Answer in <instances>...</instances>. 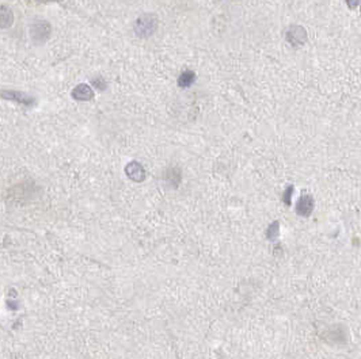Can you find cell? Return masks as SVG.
<instances>
[{"label":"cell","instance_id":"1","mask_svg":"<svg viewBox=\"0 0 361 359\" xmlns=\"http://www.w3.org/2000/svg\"><path fill=\"white\" fill-rule=\"evenodd\" d=\"M158 29V18L154 14H144L138 17L134 23V33L140 38H148L151 37Z\"/></svg>","mask_w":361,"mask_h":359},{"label":"cell","instance_id":"2","mask_svg":"<svg viewBox=\"0 0 361 359\" xmlns=\"http://www.w3.org/2000/svg\"><path fill=\"white\" fill-rule=\"evenodd\" d=\"M30 38L34 44H45L50 38L52 26L46 19H36L29 29Z\"/></svg>","mask_w":361,"mask_h":359},{"label":"cell","instance_id":"3","mask_svg":"<svg viewBox=\"0 0 361 359\" xmlns=\"http://www.w3.org/2000/svg\"><path fill=\"white\" fill-rule=\"evenodd\" d=\"M0 98L10 101V102H15L18 105H22L25 107H33L36 105V99L30 95H27L21 91H13V89H0Z\"/></svg>","mask_w":361,"mask_h":359},{"label":"cell","instance_id":"4","mask_svg":"<svg viewBox=\"0 0 361 359\" xmlns=\"http://www.w3.org/2000/svg\"><path fill=\"white\" fill-rule=\"evenodd\" d=\"M286 41L290 42L292 46H299V45H304L307 42V31L306 29L298 25L291 26L286 30Z\"/></svg>","mask_w":361,"mask_h":359},{"label":"cell","instance_id":"5","mask_svg":"<svg viewBox=\"0 0 361 359\" xmlns=\"http://www.w3.org/2000/svg\"><path fill=\"white\" fill-rule=\"evenodd\" d=\"M71 95L75 101L87 102V101H91L94 98V91L89 84H78L75 88L72 89Z\"/></svg>","mask_w":361,"mask_h":359},{"label":"cell","instance_id":"6","mask_svg":"<svg viewBox=\"0 0 361 359\" xmlns=\"http://www.w3.org/2000/svg\"><path fill=\"white\" fill-rule=\"evenodd\" d=\"M14 23L13 10L5 5H0V29H9Z\"/></svg>","mask_w":361,"mask_h":359},{"label":"cell","instance_id":"7","mask_svg":"<svg viewBox=\"0 0 361 359\" xmlns=\"http://www.w3.org/2000/svg\"><path fill=\"white\" fill-rule=\"evenodd\" d=\"M126 173H128V176L130 179H133V181H143L144 176H146V173H144V169L141 165L138 164V163H130L128 167H126Z\"/></svg>","mask_w":361,"mask_h":359},{"label":"cell","instance_id":"8","mask_svg":"<svg viewBox=\"0 0 361 359\" xmlns=\"http://www.w3.org/2000/svg\"><path fill=\"white\" fill-rule=\"evenodd\" d=\"M196 81V73L193 71H183L178 77V85L182 88L190 87Z\"/></svg>","mask_w":361,"mask_h":359},{"label":"cell","instance_id":"9","mask_svg":"<svg viewBox=\"0 0 361 359\" xmlns=\"http://www.w3.org/2000/svg\"><path fill=\"white\" fill-rule=\"evenodd\" d=\"M312 210V200L311 197H308V195H304L302 197L299 201V204H298V212L300 214H310Z\"/></svg>","mask_w":361,"mask_h":359},{"label":"cell","instance_id":"10","mask_svg":"<svg viewBox=\"0 0 361 359\" xmlns=\"http://www.w3.org/2000/svg\"><path fill=\"white\" fill-rule=\"evenodd\" d=\"M105 84H106V83L103 81L102 77H95V79H93V85H95L97 88L103 89L105 88Z\"/></svg>","mask_w":361,"mask_h":359},{"label":"cell","instance_id":"11","mask_svg":"<svg viewBox=\"0 0 361 359\" xmlns=\"http://www.w3.org/2000/svg\"><path fill=\"white\" fill-rule=\"evenodd\" d=\"M346 5H348L349 9H357L358 7V5H360V0H346Z\"/></svg>","mask_w":361,"mask_h":359},{"label":"cell","instance_id":"12","mask_svg":"<svg viewBox=\"0 0 361 359\" xmlns=\"http://www.w3.org/2000/svg\"><path fill=\"white\" fill-rule=\"evenodd\" d=\"M37 3H53V2H62V0H36Z\"/></svg>","mask_w":361,"mask_h":359}]
</instances>
